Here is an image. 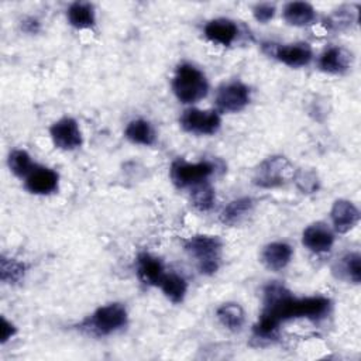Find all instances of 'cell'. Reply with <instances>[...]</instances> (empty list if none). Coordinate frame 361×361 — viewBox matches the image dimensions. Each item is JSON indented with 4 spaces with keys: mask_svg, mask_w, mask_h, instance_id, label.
Returning a JSON list of instances; mask_svg holds the SVG:
<instances>
[{
    "mask_svg": "<svg viewBox=\"0 0 361 361\" xmlns=\"http://www.w3.org/2000/svg\"><path fill=\"white\" fill-rule=\"evenodd\" d=\"M172 90L183 104H193L206 97L209 82L204 73L192 63H180L172 79Z\"/></svg>",
    "mask_w": 361,
    "mask_h": 361,
    "instance_id": "cell-1",
    "label": "cell"
},
{
    "mask_svg": "<svg viewBox=\"0 0 361 361\" xmlns=\"http://www.w3.org/2000/svg\"><path fill=\"white\" fill-rule=\"evenodd\" d=\"M293 255L292 247L285 241H274L264 247L261 261L267 269L278 272L288 267Z\"/></svg>",
    "mask_w": 361,
    "mask_h": 361,
    "instance_id": "cell-16",
    "label": "cell"
},
{
    "mask_svg": "<svg viewBox=\"0 0 361 361\" xmlns=\"http://www.w3.org/2000/svg\"><path fill=\"white\" fill-rule=\"evenodd\" d=\"M179 124L186 133L196 135H212L219 131L221 118L217 110H202L190 107L180 114Z\"/></svg>",
    "mask_w": 361,
    "mask_h": 361,
    "instance_id": "cell-6",
    "label": "cell"
},
{
    "mask_svg": "<svg viewBox=\"0 0 361 361\" xmlns=\"http://www.w3.org/2000/svg\"><path fill=\"white\" fill-rule=\"evenodd\" d=\"M68 23L76 30H87L96 24V13L92 3L75 1L66 10Z\"/></svg>",
    "mask_w": 361,
    "mask_h": 361,
    "instance_id": "cell-19",
    "label": "cell"
},
{
    "mask_svg": "<svg viewBox=\"0 0 361 361\" xmlns=\"http://www.w3.org/2000/svg\"><path fill=\"white\" fill-rule=\"evenodd\" d=\"M7 165L17 178H23V179H25L28 173L35 168V164L32 162L31 155L25 149H13L8 154Z\"/></svg>",
    "mask_w": 361,
    "mask_h": 361,
    "instance_id": "cell-26",
    "label": "cell"
},
{
    "mask_svg": "<svg viewBox=\"0 0 361 361\" xmlns=\"http://www.w3.org/2000/svg\"><path fill=\"white\" fill-rule=\"evenodd\" d=\"M292 180H295L302 193H314L319 189V178L313 169L300 168L295 171Z\"/></svg>",
    "mask_w": 361,
    "mask_h": 361,
    "instance_id": "cell-28",
    "label": "cell"
},
{
    "mask_svg": "<svg viewBox=\"0 0 361 361\" xmlns=\"http://www.w3.org/2000/svg\"><path fill=\"white\" fill-rule=\"evenodd\" d=\"M124 135L130 142L138 145H152L155 142V130L144 118L131 120L124 130Z\"/></svg>",
    "mask_w": 361,
    "mask_h": 361,
    "instance_id": "cell-22",
    "label": "cell"
},
{
    "mask_svg": "<svg viewBox=\"0 0 361 361\" xmlns=\"http://www.w3.org/2000/svg\"><path fill=\"white\" fill-rule=\"evenodd\" d=\"M159 288L162 290V293L172 302V303H180L185 299V295L188 292V282L183 276L171 272V274H165Z\"/></svg>",
    "mask_w": 361,
    "mask_h": 361,
    "instance_id": "cell-23",
    "label": "cell"
},
{
    "mask_svg": "<svg viewBox=\"0 0 361 361\" xmlns=\"http://www.w3.org/2000/svg\"><path fill=\"white\" fill-rule=\"evenodd\" d=\"M360 217L361 216L357 206L345 199L336 200L330 210L333 230L338 234H345L353 230L358 224Z\"/></svg>",
    "mask_w": 361,
    "mask_h": 361,
    "instance_id": "cell-11",
    "label": "cell"
},
{
    "mask_svg": "<svg viewBox=\"0 0 361 361\" xmlns=\"http://www.w3.org/2000/svg\"><path fill=\"white\" fill-rule=\"evenodd\" d=\"M275 11H276V7L274 3H257L252 7V16L261 24H267L269 20H272L275 16Z\"/></svg>",
    "mask_w": 361,
    "mask_h": 361,
    "instance_id": "cell-29",
    "label": "cell"
},
{
    "mask_svg": "<svg viewBox=\"0 0 361 361\" xmlns=\"http://www.w3.org/2000/svg\"><path fill=\"white\" fill-rule=\"evenodd\" d=\"M283 20L293 27H305L313 24L316 20V10L310 3L306 1H290L286 3L282 10Z\"/></svg>",
    "mask_w": 361,
    "mask_h": 361,
    "instance_id": "cell-18",
    "label": "cell"
},
{
    "mask_svg": "<svg viewBox=\"0 0 361 361\" xmlns=\"http://www.w3.org/2000/svg\"><path fill=\"white\" fill-rule=\"evenodd\" d=\"M49 135L54 145L62 151H73L83 142L78 121L68 116L52 123L49 127Z\"/></svg>",
    "mask_w": 361,
    "mask_h": 361,
    "instance_id": "cell-8",
    "label": "cell"
},
{
    "mask_svg": "<svg viewBox=\"0 0 361 361\" xmlns=\"http://www.w3.org/2000/svg\"><path fill=\"white\" fill-rule=\"evenodd\" d=\"M357 11L358 7L357 6H344L340 7L338 10H336L330 18H329V25L336 28V30H341V28H347L351 24L357 23Z\"/></svg>",
    "mask_w": 361,
    "mask_h": 361,
    "instance_id": "cell-27",
    "label": "cell"
},
{
    "mask_svg": "<svg viewBox=\"0 0 361 361\" xmlns=\"http://www.w3.org/2000/svg\"><path fill=\"white\" fill-rule=\"evenodd\" d=\"M189 196L193 207L199 212H209L216 202V192L209 180L192 186L189 189Z\"/></svg>",
    "mask_w": 361,
    "mask_h": 361,
    "instance_id": "cell-24",
    "label": "cell"
},
{
    "mask_svg": "<svg viewBox=\"0 0 361 361\" xmlns=\"http://www.w3.org/2000/svg\"><path fill=\"white\" fill-rule=\"evenodd\" d=\"M0 326H1V336H0V343L1 344H6L8 340H11L16 334H17V327L10 322L7 320L4 316H1L0 319Z\"/></svg>",
    "mask_w": 361,
    "mask_h": 361,
    "instance_id": "cell-30",
    "label": "cell"
},
{
    "mask_svg": "<svg viewBox=\"0 0 361 361\" xmlns=\"http://www.w3.org/2000/svg\"><path fill=\"white\" fill-rule=\"evenodd\" d=\"M216 165L210 161L188 162L185 159H175L169 169L172 183L179 189H190L192 186L209 180L214 173Z\"/></svg>",
    "mask_w": 361,
    "mask_h": 361,
    "instance_id": "cell-5",
    "label": "cell"
},
{
    "mask_svg": "<svg viewBox=\"0 0 361 361\" xmlns=\"http://www.w3.org/2000/svg\"><path fill=\"white\" fill-rule=\"evenodd\" d=\"M185 251L196 259L199 272L213 275L220 267L223 241L217 235L196 234L183 240Z\"/></svg>",
    "mask_w": 361,
    "mask_h": 361,
    "instance_id": "cell-2",
    "label": "cell"
},
{
    "mask_svg": "<svg viewBox=\"0 0 361 361\" xmlns=\"http://www.w3.org/2000/svg\"><path fill=\"white\" fill-rule=\"evenodd\" d=\"M251 100L250 87L243 82H228L219 87L216 93V107L221 113H238L244 110Z\"/></svg>",
    "mask_w": 361,
    "mask_h": 361,
    "instance_id": "cell-7",
    "label": "cell"
},
{
    "mask_svg": "<svg viewBox=\"0 0 361 361\" xmlns=\"http://www.w3.org/2000/svg\"><path fill=\"white\" fill-rule=\"evenodd\" d=\"M24 274H25L24 262L6 255L0 257V279L3 283L14 285L24 278Z\"/></svg>",
    "mask_w": 361,
    "mask_h": 361,
    "instance_id": "cell-25",
    "label": "cell"
},
{
    "mask_svg": "<svg viewBox=\"0 0 361 361\" xmlns=\"http://www.w3.org/2000/svg\"><path fill=\"white\" fill-rule=\"evenodd\" d=\"M203 34L213 44L230 47L238 35V27L230 18H214L207 21L203 28Z\"/></svg>",
    "mask_w": 361,
    "mask_h": 361,
    "instance_id": "cell-13",
    "label": "cell"
},
{
    "mask_svg": "<svg viewBox=\"0 0 361 361\" xmlns=\"http://www.w3.org/2000/svg\"><path fill=\"white\" fill-rule=\"evenodd\" d=\"M59 175L47 166H38L28 173L24 179L25 189L32 195H51L58 189Z\"/></svg>",
    "mask_w": 361,
    "mask_h": 361,
    "instance_id": "cell-12",
    "label": "cell"
},
{
    "mask_svg": "<svg viewBox=\"0 0 361 361\" xmlns=\"http://www.w3.org/2000/svg\"><path fill=\"white\" fill-rule=\"evenodd\" d=\"M21 28L28 34H35L39 31V23L34 17H27L21 24Z\"/></svg>",
    "mask_w": 361,
    "mask_h": 361,
    "instance_id": "cell-31",
    "label": "cell"
},
{
    "mask_svg": "<svg viewBox=\"0 0 361 361\" xmlns=\"http://www.w3.org/2000/svg\"><path fill=\"white\" fill-rule=\"evenodd\" d=\"M254 210V200L251 197H238L231 200L220 213V221L224 226L241 224Z\"/></svg>",
    "mask_w": 361,
    "mask_h": 361,
    "instance_id": "cell-17",
    "label": "cell"
},
{
    "mask_svg": "<svg viewBox=\"0 0 361 361\" xmlns=\"http://www.w3.org/2000/svg\"><path fill=\"white\" fill-rule=\"evenodd\" d=\"M353 62V54L343 47H331L326 49L319 58L320 71L331 75H341L347 72Z\"/></svg>",
    "mask_w": 361,
    "mask_h": 361,
    "instance_id": "cell-15",
    "label": "cell"
},
{
    "mask_svg": "<svg viewBox=\"0 0 361 361\" xmlns=\"http://www.w3.org/2000/svg\"><path fill=\"white\" fill-rule=\"evenodd\" d=\"M217 320L223 327H226L230 331H238L244 326L245 322V313L241 305L235 302H227L217 307L216 310Z\"/></svg>",
    "mask_w": 361,
    "mask_h": 361,
    "instance_id": "cell-21",
    "label": "cell"
},
{
    "mask_svg": "<svg viewBox=\"0 0 361 361\" xmlns=\"http://www.w3.org/2000/svg\"><path fill=\"white\" fill-rule=\"evenodd\" d=\"M127 309L121 303H109L97 307L80 323V329L94 336H109L127 324Z\"/></svg>",
    "mask_w": 361,
    "mask_h": 361,
    "instance_id": "cell-3",
    "label": "cell"
},
{
    "mask_svg": "<svg viewBox=\"0 0 361 361\" xmlns=\"http://www.w3.org/2000/svg\"><path fill=\"white\" fill-rule=\"evenodd\" d=\"M135 272H137L138 279L144 285L159 286V283L165 275V268L159 258H157L148 252H141L137 257Z\"/></svg>",
    "mask_w": 361,
    "mask_h": 361,
    "instance_id": "cell-14",
    "label": "cell"
},
{
    "mask_svg": "<svg viewBox=\"0 0 361 361\" xmlns=\"http://www.w3.org/2000/svg\"><path fill=\"white\" fill-rule=\"evenodd\" d=\"M293 173V165L286 157L274 155L265 158L254 169L252 183L262 189H272L292 180Z\"/></svg>",
    "mask_w": 361,
    "mask_h": 361,
    "instance_id": "cell-4",
    "label": "cell"
},
{
    "mask_svg": "<svg viewBox=\"0 0 361 361\" xmlns=\"http://www.w3.org/2000/svg\"><path fill=\"white\" fill-rule=\"evenodd\" d=\"M333 272L337 278L344 281L360 283L361 281V257L358 252H347L338 258L333 267Z\"/></svg>",
    "mask_w": 361,
    "mask_h": 361,
    "instance_id": "cell-20",
    "label": "cell"
},
{
    "mask_svg": "<svg viewBox=\"0 0 361 361\" xmlns=\"http://www.w3.org/2000/svg\"><path fill=\"white\" fill-rule=\"evenodd\" d=\"M302 244L314 254L327 252L334 244V231L323 221L312 223L302 233Z\"/></svg>",
    "mask_w": 361,
    "mask_h": 361,
    "instance_id": "cell-10",
    "label": "cell"
},
{
    "mask_svg": "<svg viewBox=\"0 0 361 361\" xmlns=\"http://www.w3.org/2000/svg\"><path fill=\"white\" fill-rule=\"evenodd\" d=\"M269 48V55L282 62L289 68H302L310 63L313 58V51L307 42H296V44H264Z\"/></svg>",
    "mask_w": 361,
    "mask_h": 361,
    "instance_id": "cell-9",
    "label": "cell"
}]
</instances>
